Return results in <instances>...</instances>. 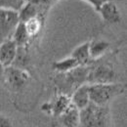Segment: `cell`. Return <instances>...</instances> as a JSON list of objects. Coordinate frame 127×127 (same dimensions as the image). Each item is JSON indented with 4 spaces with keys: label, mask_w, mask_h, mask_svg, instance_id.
I'll return each instance as SVG.
<instances>
[{
    "label": "cell",
    "mask_w": 127,
    "mask_h": 127,
    "mask_svg": "<svg viewBox=\"0 0 127 127\" xmlns=\"http://www.w3.org/2000/svg\"><path fill=\"white\" fill-rule=\"evenodd\" d=\"M30 38L31 36L26 29L25 23L20 21L12 33V39L15 41L18 47H25L29 43Z\"/></svg>",
    "instance_id": "obj_11"
},
{
    "label": "cell",
    "mask_w": 127,
    "mask_h": 127,
    "mask_svg": "<svg viewBox=\"0 0 127 127\" xmlns=\"http://www.w3.org/2000/svg\"><path fill=\"white\" fill-rule=\"evenodd\" d=\"M70 104H71V102H70L69 96L61 93L59 97L55 100V102L52 105H50L49 107H50V110L55 116H60L64 111L68 108V106Z\"/></svg>",
    "instance_id": "obj_14"
},
{
    "label": "cell",
    "mask_w": 127,
    "mask_h": 127,
    "mask_svg": "<svg viewBox=\"0 0 127 127\" xmlns=\"http://www.w3.org/2000/svg\"><path fill=\"white\" fill-rule=\"evenodd\" d=\"M103 20L108 24H117L121 21V16L116 4L112 0L105 1L97 11Z\"/></svg>",
    "instance_id": "obj_6"
},
{
    "label": "cell",
    "mask_w": 127,
    "mask_h": 127,
    "mask_svg": "<svg viewBox=\"0 0 127 127\" xmlns=\"http://www.w3.org/2000/svg\"><path fill=\"white\" fill-rule=\"evenodd\" d=\"M89 45H90V41H87L85 43H82L81 45L77 46L75 48L72 53H71V57L74 58L80 65H86L88 62L91 60L90 57V51H89Z\"/></svg>",
    "instance_id": "obj_13"
},
{
    "label": "cell",
    "mask_w": 127,
    "mask_h": 127,
    "mask_svg": "<svg viewBox=\"0 0 127 127\" xmlns=\"http://www.w3.org/2000/svg\"><path fill=\"white\" fill-rule=\"evenodd\" d=\"M0 127H13V125L7 117L0 114Z\"/></svg>",
    "instance_id": "obj_19"
},
{
    "label": "cell",
    "mask_w": 127,
    "mask_h": 127,
    "mask_svg": "<svg viewBox=\"0 0 127 127\" xmlns=\"http://www.w3.org/2000/svg\"><path fill=\"white\" fill-rule=\"evenodd\" d=\"M25 1H26V2H27V1H29V0H25Z\"/></svg>",
    "instance_id": "obj_21"
},
{
    "label": "cell",
    "mask_w": 127,
    "mask_h": 127,
    "mask_svg": "<svg viewBox=\"0 0 127 127\" xmlns=\"http://www.w3.org/2000/svg\"><path fill=\"white\" fill-rule=\"evenodd\" d=\"M29 73L23 68L10 65L5 67L4 84H6L11 90H21L29 81Z\"/></svg>",
    "instance_id": "obj_4"
},
{
    "label": "cell",
    "mask_w": 127,
    "mask_h": 127,
    "mask_svg": "<svg viewBox=\"0 0 127 127\" xmlns=\"http://www.w3.org/2000/svg\"><path fill=\"white\" fill-rule=\"evenodd\" d=\"M71 104L76 107L78 110L85 108L90 103L89 98V84H82L77 87L73 92L70 98Z\"/></svg>",
    "instance_id": "obj_8"
},
{
    "label": "cell",
    "mask_w": 127,
    "mask_h": 127,
    "mask_svg": "<svg viewBox=\"0 0 127 127\" xmlns=\"http://www.w3.org/2000/svg\"><path fill=\"white\" fill-rule=\"evenodd\" d=\"M4 74H5V66L0 63V83L4 82Z\"/></svg>",
    "instance_id": "obj_20"
},
{
    "label": "cell",
    "mask_w": 127,
    "mask_h": 127,
    "mask_svg": "<svg viewBox=\"0 0 127 127\" xmlns=\"http://www.w3.org/2000/svg\"><path fill=\"white\" fill-rule=\"evenodd\" d=\"M78 65H80L78 62L70 56V57L65 58V59L61 60V61L54 62L52 64V67H53V69H55L59 73H63V72H67V71L75 68Z\"/></svg>",
    "instance_id": "obj_16"
},
{
    "label": "cell",
    "mask_w": 127,
    "mask_h": 127,
    "mask_svg": "<svg viewBox=\"0 0 127 127\" xmlns=\"http://www.w3.org/2000/svg\"><path fill=\"white\" fill-rule=\"evenodd\" d=\"M18 46L12 38H8L0 43V63L5 67L12 65L17 55Z\"/></svg>",
    "instance_id": "obj_7"
},
{
    "label": "cell",
    "mask_w": 127,
    "mask_h": 127,
    "mask_svg": "<svg viewBox=\"0 0 127 127\" xmlns=\"http://www.w3.org/2000/svg\"><path fill=\"white\" fill-rule=\"evenodd\" d=\"M110 48V43L105 40H93L90 42L89 51L91 59H99Z\"/></svg>",
    "instance_id": "obj_15"
},
{
    "label": "cell",
    "mask_w": 127,
    "mask_h": 127,
    "mask_svg": "<svg viewBox=\"0 0 127 127\" xmlns=\"http://www.w3.org/2000/svg\"><path fill=\"white\" fill-rule=\"evenodd\" d=\"M116 79V74L114 69L111 65L106 64H101L95 67H90L88 80L90 84L93 83H112Z\"/></svg>",
    "instance_id": "obj_5"
},
{
    "label": "cell",
    "mask_w": 127,
    "mask_h": 127,
    "mask_svg": "<svg viewBox=\"0 0 127 127\" xmlns=\"http://www.w3.org/2000/svg\"><path fill=\"white\" fill-rule=\"evenodd\" d=\"M19 22V12L0 8V43L8 38H11Z\"/></svg>",
    "instance_id": "obj_3"
},
{
    "label": "cell",
    "mask_w": 127,
    "mask_h": 127,
    "mask_svg": "<svg viewBox=\"0 0 127 127\" xmlns=\"http://www.w3.org/2000/svg\"><path fill=\"white\" fill-rule=\"evenodd\" d=\"M60 119L64 127H79V110L70 104L60 115Z\"/></svg>",
    "instance_id": "obj_9"
},
{
    "label": "cell",
    "mask_w": 127,
    "mask_h": 127,
    "mask_svg": "<svg viewBox=\"0 0 127 127\" xmlns=\"http://www.w3.org/2000/svg\"><path fill=\"white\" fill-rule=\"evenodd\" d=\"M25 3V0H0V8L19 12Z\"/></svg>",
    "instance_id": "obj_18"
},
{
    "label": "cell",
    "mask_w": 127,
    "mask_h": 127,
    "mask_svg": "<svg viewBox=\"0 0 127 127\" xmlns=\"http://www.w3.org/2000/svg\"><path fill=\"white\" fill-rule=\"evenodd\" d=\"M97 110V105L89 103L85 108L79 110V122L81 127H92Z\"/></svg>",
    "instance_id": "obj_10"
},
{
    "label": "cell",
    "mask_w": 127,
    "mask_h": 127,
    "mask_svg": "<svg viewBox=\"0 0 127 127\" xmlns=\"http://www.w3.org/2000/svg\"><path fill=\"white\" fill-rule=\"evenodd\" d=\"M25 23V26H26V29L29 32L30 36H34L36 35L38 32H40L42 26H43V23H44V19L40 18V17L36 16L33 17L32 19L24 22Z\"/></svg>",
    "instance_id": "obj_17"
},
{
    "label": "cell",
    "mask_w": 127,
    "mask_h": 127,
    "mask_svg": "<svg viewBox=\"0 0 127 127\" xmlns=\"http://www.w3.org/2000/svg\"><path fill=\"white\" fill-rule=\"evenodd\" d=\"M121 83H93L89 84L90 102L97 106H107L112 99L124 92Z\"/></svg>",
    "instance_id": "obj_1"
},
{
    "label": "cell",
    "mask_w": 127,
    "mask_h": 127,
    "mask_svg": "<svg viewBox=\"0 0 127 127\" xmlns=\"http://www.w3.org/2000/svg\"><path fill=\"white\" fill-rule=\"evenodd\" d=\"M110 110L107 106H97L92 127H109Z\"/></svg>",
    "instance_id": "obj_12"
},
{
    "label": "cell",
    "mask_w": 127,
    "mask_h": 127,
    "mask_svg": "<svg viewBox=\"0 0 127 127\" xmlns=\"http://www.w3.org/2000/svg\"><path fill=\"white\" fill-rule=\"evenodd\" d=\"M89 70L90 67L86 65H78L67 72L59 73L56 83L61 92L68 96L70 92H73L80 85L85 84L88 80Z\"/></svg>",
    "instance_id": "obj_2"
}]
</instances>
